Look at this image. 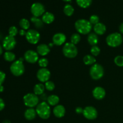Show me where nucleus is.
I'll list each match as a JSON object with an SVG mask.
<instances>
[{"mask_svg":"<svg viewBox=\"0 0 123 123\" xmlns=\"http://www.w3.org/2000/svg\"><path fill=\"white\" fill-rule=\"evenodd\" d=\"M74 27L79 33L85 35L90 34L92 30V25L89 20L86 19H79L74 24Z\"/></svg>","mask_w":123,"mask_h":123,"instance_id":"obj_1","label":"nucleus"},{"mask_svg":"<svg viewBox=\"0 0 123 123\" xmlns=\"http://www.w3.org/2000/svg\"><path fill=\"white\" fill-rule=\"evenodd\" d=\"M36 111L37 115H38L40 118L43 120H46L49 118L51 114L50 105L45 102H43L38 104V105L36 107Z\"/></svg>","mask_w":123,"mask_h":123,"instance_id":"obj_2","label":"nucleus"},{"mask_svg":"<svg viewBox=\"0 0 123 123\" xmlns=\"http://www.w3.org/2000/svg\"><path fill=\"white\" fill-rule=\"evenodd\" d=\"M123 41L122 35L118 32H113L108 35L106 39L107 44L112 48H116L120 46L122 44Z\"/></svg>","mask_w":123,"mask_h":123,"instance_id":"obj_3","label":"nucleus"},{"mask_svg":"<svg viewBox=\"0 0 123 123\" xmlns=\"http://www.w3.org/2000/svg\"><path fill=\"white\" fill-rule=\"evenodd\" d=\"M62 53L66 57L68 58H74L77 56L78 50L76 45L73 43H66L62 48Z\"/></svg>","mask_w":123,"mask_h":123,"instance_id":"obj_4","label":"nucleus"},{"mask_svg":"<svg viewBox=\"0 0 123 123\" xmlns=\"http://www.w3.org/2000/svg\"><path fill=\"white\" fill-rule=\"evenodd\" d=\"M90 74L94 80H98L104 75V68L99 64H94L90 68Z\"/></svg>","mask_w":123,"mask_h":123,"instance_id":"obj_5","label":"nucleus"},{"mask_svg":"<svg viewBox=\"0 0 123 123\" xmlns=\"http://www.w3.org/2000/svg\"><path fill=\"white\" fill-rule=\"evenodd\" d=\"M24 103L26 106L30 108H33L34 107L38 105L39 99L38 96L34 93H28L24 97Z\"/></svg>","mask_w":123,"mask_h":123,"instance_id":"obj_6","label":"nucleus"},{"mask_svg":"<svg viewBox=\"0 0 123 123\" xmlns=\"http://www.w3.org/2000/svg\"><path fill=\"white\" fill-rule=\"evenodd\" d=\"M10 71L15 76H20L25 72V67L22 61L18 60L12 63L10 66Z\"/></svg>","mask_w":123,"mask_h":123,"instance_id":"obj_7","label":"nucleus"},{"mask_svg":"<svg viewBox=\"0 0 123 123\" xmlns=\"http://www.w3.org/2000/svg\"><path fill=\"white\" fill-rule=\"evenodd\" d=\"M40 34L37 31L35 30H29L26 32L25 37L28 42L31 44H36L38 43L40 39Z\"/></svg>","mask_w":123,"mask_h":123,"instance_id":"obj_8","label":"nucleus"},{"mask_svg":"<svg viewBox=\"0 0 123 123\" xmlns=\"http://www.w3.org/2000/svg\"><path fill=\"white\" fill-rule=\"evenodd\" d=\"M31 12L34 16L38 18L39 16H43L45 13V8L42 4L40 2H35L31 6Z\"/></svg>","mask_w":123,"mask_h":123,"instance_id":"obj_9","label":"nucleus"},{"mask_svg":"<svg viewBox=\"0 0 123 123\" xmlns=\"http://www.w3.org/2000/svg\"><path fill=\"white\" fill-rule=\"evenodd\" d=\"M83 115L84 117L88 120H93L97 117L98 112L95 108L92 106H86L83 110Z\"/></svg>","mask_w":123,"mask_h":123,"instance_id":"obj_10","label":"nucleus"},{"mask_svg":"<svg viewBox=\"0 0 123 123\" xmlns=\"http://www.w3.org/2000/svg\"><path fill=\"white\" fill-rule=\"evenodd\" d=\"M16 45V40L14 37L7 36L4 39L2 42V47L7 50H11L14 48Z\"/></svg>","mask_w":123,"mask_h":123,"instance_id":"obj_11","label":"nucleus"},{"mask_svg":"<svg viewBox=\"0 0 123 123\" xmlns=\"http://www.w3.org/2000/svg\"><path fill=\"white\" fill-rule=\"evenodd\" d=\"M50 77V71L46 68H41L37 71V78L41 82H46Z\"/></svg>","mask_w":123,"mask_h":123,"instance_id":"obj_12","label":"nucleus"},{"mask_svg":"<svg viewBox=\"0 0 123 123\" xmlns=\"http://www.w3.org/2000/svg\"><path fill=\"white\" fill-rule=\"evenodd\" d=\"M25 61L30 64H34L38 61V55L37 52L32 50H28L24 54Z\"/></svg>","mask_w":123,"mask_h":123,"instance_id":"obj_13","label":"nucleus"},{"mask_svg":"<svg viewBox=\"0 0 123 123\" xmlns=\"http://www.w3.org/2000/svg\"><path fill=\"white\" fill-rule=\"evenodd\" d=\"M66 36L64 34L58 32L54 35L52 37V42L56 46H61L66 42Z\"/></svg>","mask_w":123,"mask_h":123,"instance_id":"obj_14","label":"nucleus"},{"mask_svg":"<svg viewBox=\"0 0 123 123\" xmlns=\"http://www.w3.org/2000/svg\"><path fill=\"white\" fill-rule=\"evenodd\" d=\"M93 97L97 100H102L106 96V91L101 86H97L92 91Z\"/></svg>","mask_w":123,"mask_h":123,"instance_id":"obj_15","label":"nucleus"},{"mask_svg":"<svg viewBox=\"0 0 123 123\" xmlns=\"http://www.w3.org/2000/svg\"><path fill=\"white\" fill-rule=\"evenodd\" d=\"M53 113L56 117L62 118L66 114V109L63 106L61 105H56L53 109Z\"/></svg>","mask_w":123,"mask_h":123,"instance_id":"obj_16","label":"nucleus"},{"mask_svg":"<svg viewBox=\"0 0 123 123\" xmlns=\"http://www.w3.org/2000/svg\"><path fill=\"white\" fill-rule=\"evenodd\" d=\"M49 46L46 44H40L37 47V52L41 56H46L50 52Z\"/></svg>","mask_w":123,"mask_h":123,"instance_id":"obj_17","label":"nucleus"},{"mask_svg":"<svg viewBox=\"0 0 123 123\" xmlns=\"http://www.w3.org/2000/svg\"><path fill=\"white\" fill-rule=\"evenodd\" d=\"M93 30L97 35H103L106 31V26L103 23H98L94 26Z\"/></svg>","mask_w":123,"mask_h":123,"instance_id":"obj_18","label":"nucleus"},{"mask_svg":"<svg viewBox=\"0 0 123 123\" xmlns=\"http://www.w3.org/2000/svg\"><path fill=\"white\" fill-rule=\"evenodd\" d=\"M42 19L44 24H50L55 20V16L50 12H45L42 16Z\"/></svg>","mask_w":123,"mask_h":123,"instance_id":"obj_19","label":"nucleus"},{"mask_svg":"<svg viewBox=\"0 0 123 123\" xmlns=\"http://www.w3.org/2000/svg\"><path fill=\"white\" fill-rule=\"evenodd\" d=\"M87 40L89 44L92 46H96L98 43V37L95 32H91L89 34Z\"/></svg>","mask_w":123,"mask_h":123,"instance_id":"obj_20","label":"nucleus"},{"mask_svg":"<svg viewBox=\"0 0 123 123\" xmlns=\"http://www.w3.org/2000/svg\"><path fill=\"white\" fill-rule=\"evenodd\" d=\"M36 115H37V112L35 109L33 108H28L25 111V113H24V116L25 118L27 120H32L36 118Z\"/></svg>","mask_w":123,"mask_h":123,"instance_id":"obj_21","label":"nucleus"},{"mask_svg":"<svg viewBox=\"0 0 123 123\" xmlns=\"http://www.w3.org/2000/svg\"><path fill=\"white\" fill-rule=\"evenodd\" d=\"M60 102V98L56 95H50L48 97V103L50 106H56Z\"/></svg>","mask_w":123,"mask_h":123,"instance_id":"obj_22","label":"nucleus"},{"mask_svg":"<svg viewBox=\"0 0 123 123\" xmlns=\"http://www.w3.org/2000/svg\"><path fill=\"white\" fill-rule=\"evenodd\" d=\"M83 61H84L85 64L87 65V66H90V65H93L96 64V59L92 55H86L84 57Z\"/></svg>","mask_w":123,"mask_h":123,"instance_id":"obj_23","label":"nucleus"},{"mask_svg":"<svg viewBox=\"0 0 123 123\" xmlns=\"http://www.w3.org/2000/svg\"><path fill=\"white\" fill-rule=\"evenodd\" d=\"M44 90H45V86L42 84H37L34 87V92L35 94L37 96L38 95H41L44 92Z\"/></svg>","mask_w":123,"mask_h":123,"instance_id":"obj_24","label":"nucleus"},{"mask_svg":"<svg viewBox=\"0 0 123 123\" xmlns=\"http://www.w3.org/2000/svg\"><path fill=\"white\" fill-rule=\"evenodd\" d=\"M31 21L34 24V26L37 28L40 29L43 26V22L42 19H39V18H37V17H32L31 18Z\"/></svg>","mask_w":123,"mask_h":123,"instance_id":"obj_25","label":"nucleus"},{"mask_svg":"<svg viewBox=\"0 0 123 123\" xmlns=\"http://www.w3.org/2000/svg\"><path fill=\"white\" fill-rule=\"evenodd\" d=\"M64 13L67 16H71L74 13V9L70 4H66L64 7Z\"/></svg>","mask_w":123,"mask_h":123,"instance_id":"obj_26","label":"nucleus"},{"mask_svg":"<svg viewBox=\"0 0 123 123\" xmlns=\"http://www.w3.org/2000/svg\"><path fill=\"white\" fill-rule=\"evenodd\" d=\"M77 4L81 8H87L92 3V0H76Z\"/></svg>","mask_w":123,"mask_h":123,"instance_id":"obj_27","label":"nucleus"},{"mask_svg":"<svg viewBox=\"0 0 123 123\" xmlns=\"http://www.w3.org/2000/svg\"><path fill=\"white\" fill-rule=\"evenodd\" d=\"M4 58L6 61H8V62H12V61H13L15 60L16 56L14 53L12 52L7 51L5 52L4 55Z\"/></svg>","mask_w":123,"mask_h":123,"instance_id":"obj_28","label":"nucleus"},{"mask_svg":"<svg viewBox=\"0 0 123 123\" xmlns=\"http://www.w3.org/2000/svg\"><path fill=\"white\" fill-rule=\"evenodd\" d=\"M19 25H20V26L22 30H27L30 28V24L28 19H25V18H23L19 22Z\"/></svg>","mask_w":123,"mask_h":123,"instance_id":"obj_29","label":"nucleus"},{"mask_svg":"<svg viewBox=\"0 0 123 123\" xmlns=\"http://www.w3.org/2000/svg\"><path fill=\"white\" fill-rule=\"evenodd\" d=\"M71 43H73V44L76 45L78 43H79L80 41V36L78 33H74L70 37Z\"/></svg>","mask_w":123,"mask_h":123,"instance_id":"obj_30","label":"nucleus"},{"mask_svg":"<svg viewBox=\"0 0 123 123\" xmlns=\"http://www.w3.org/2000/svg\"><path fill=\"white\" fill-rule=\"evenodd\" d=\"M90 52H91V54H92V56H98V55L100 53V49L99 48V47L96 46H94L92 48H91V50H90Z\"/></svg>","mask_w":123,"mask_h":123,"instance_id":"obj_31","label":"nucleus"},{"mask_svg":"<svg viewBox=\"0 0 123 123\" xmlns=\"http://www.w3.org/2000/svg\"><path fill=\"white\" fill-rule=\"evenodd\" d=\"M114 62L118 67H123V56H117L114 59Z\"/></svg>","mask_w":123,"mask_h":123,"instance_id":"obj_32","label":"nucleus"},{"mask_svg":"<svg viewBox=\"0 0 123 123\" xmlns=\"http://www.w3.org/2000/svg\"><path fill=\"white\" fill-rule=\"evenodd\" d=\"M44 86H45V88L49 91H53L55 87L54 83L52 81H50V80H48L46 82H45Z\"/></svg>","mask_w":123,"mask_h":123,"instance_id":"obj_33","label":"nucleus"},{"mask_svg":"<svg viewBox=\"0 0 123 123\" xmlns=\"http://www.w3.org/2000/svg\"><path fill=\"white\" fill-rule=\"evenodd\" d=\"M38 65L42 68H46L48 65V60L45 58H42L38 61Z\"/></svg>","mask_w":123,"mask_h":123,"instance_id":"obj_34","label":"nucleus"},{"mask_svg":"<svg viewBox=\"0 0 123 123\" xmlns=\"http://www.w3.org/2000/svg\"><path fill=\"white\" fill-rule=\"evenodd\" d=\"M99 18L98 16L96 15V14H93V15L91 16L90 18V22L91 23V25H96L97 24L99 23Z\"/></svg>","mask_w":123,"mask_h":123,"instance_id":"obj_35","label":"nucleus"},{"mask_svg":"<svg viewBox=\"0 0 123 123\" xmlns=\"http://www.w3.org/2000/svg\"><path fill=\"white\" fill-rule=\"evenodd\" d=\"M8 33H9V36L14 37V36H16L18 33V28L14 26H11L8 30Z\"/></svg>","mask_w":123,"mask_h":123,"instance_id":"obj_36","label":"nucleus"},{"mask_svg":"<svg viewBox=\"0 0 123 123\" xmlns=\"http://www.w3.org/2000/svg\"><path fill=\"white\" fill-rule=\"evenodd\" d=\"M6 79V74L2 71H0V85H2V83Z\"/></svg>","mask_w":123,"mask_h":123,"instance_id":"obj_37","label":"nucleus"},{"mask_svg":"<svg viewBox=\"0 0 123 123\" xmlns=\"http://www.w3.org/2000/svg\"><path fill=\"white\" fill-rule=\"evenodd\" d=\"M5 107V103L2 98H0V111L3 110V109Z\"/></svg>","mask_w":123,"mask_h":123,"instance_id":"obj_38","label":"nucleus"},{"mask_svg":"<svg viewBox=\"0 0 123 123\" xmlns=\"http://www.w3.org/2000/svg\"><path fill=\"white\" fill-rule=\"evenodd\" d=\"M83 110H84V109L82 108L78 107V108L76 109V112L77 114H81V113H83Z\"/></svg>","mask_w":123,"mask_h":123,"instance_id":"obj_39","label":"nucleus"},{"mask_svg":"<svg viewBox=\"0 0 123 123\" xmlns=\"http://www.w3.org/2000/svg\"><path fill=\"white\" fill-rule=\"evenodd\" d=\"M119 30H120V32L121 34H123V23L121 24V25L119 26Z\"/></svg>","mask_w":123,"mask_h":123,"instance_id":"obj_40","label":"nucleus"},{"mask_svg":"<svg viewBox=\"0 0 123 123\" xmlns=\"http://www.w3.org/2000/svg\"><path fill=\"white\" fill-rule=\"evenodd\" d=\"M26 32H25V30H22V29L19 31V34H20V36H24V35H26Z\"/></svg>","mask_w":123,"mask_h":123,"instance_id":"obj_41","label":"nucleus"},{"mask_svg":"<svg viewBox=\"0 0 123 123\" xmlns=\"http://www.w3.org/2000/svg\"><path fill=\"white\" fill-rule=\"evenodd\" d=\"M4 86L2 85H0V92H2L4 91Z\"/></svg>","mask_w":123,"mask_h":123,"instance_id":"obj_42","label":"nucleus"},{"mask_svg":"<svg viewBox=\"0 0 123 123\" xmlns=\"http://www.w3.org/2000/svg\"><path fill=\"white\" fill-rule=\"evenodd\" d=\"M2 46L0 45V55L2 54Z\"/></svg>","mask_w":123,"mask_h":123,"instance_id":"obj_43","label":"nucleus"},{"mask_svg":"<svg viewBox=\"0 0 123 123\" xmlns=\"http://www.w3.org/2000/svg\"><path fill=\"white\" fill-rule=\"evenodd\" d=\"M62 1H65V2H70V1H72V0H62Z\"/></svg>","mask_w":123,"mask_h":123,"instance_id":"obj_44","label":"nucleus"}]
</instances>
